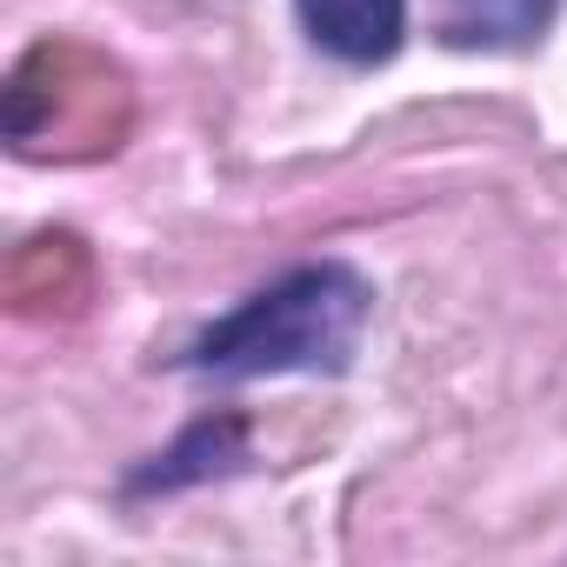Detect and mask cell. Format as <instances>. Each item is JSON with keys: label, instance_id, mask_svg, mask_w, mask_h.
I'll list each match as a JSON object with an SVG mask.
<instances>
[{"label": "cell", "instance_id": "obj_1", "mask_svg": "<svg viewBox=\"0 0 567 567\" xmlns=\"http://www.w3.org/2000/svg\"><path fill=\"white\" fill-rule=\"evenodd\" d=\"M374 321V288L348 260H308L295 274L267 280L234 315H220L181 368L214 381H260V374H348L361 334Z\"/></svg>", "mask_w": 567, "mask_h": 567}, {"label": "cell", "instance_id": "obj_2", "mask_svg": "<svg viewBox=\"0 0 567 567\" xmlns=\"http://www.w3.org/2000/svg\"><path fill=\"white\" fill-rule=\"evenodd\" d=\"M295 8L308 41L348 68H381L408 41V0H295Z\"/></svg>", "mask_w": 567, "mask_h": 567}, {"label": "cell", "instance_id": "obj_3", "mask_svg": "<svg viewBox=\"0 0 567 567\" xmlns=\"http://www.w3.org/2000/svg\"><path fill=\"white\" fill-rule=\"evenodd\" d=\"M560 14V0H454L447 41L454 48H534Z\"/></svg>", "mask_w": 567, "mask_h": 567}, {"label": "cell", "instance_id": "obj_4", "mask_svg": "<svg viewBox=\"0 0 567 567\" xmlns=\"http://www.w3.org/2000/svg\"><path fill=\"white\" fill-rule=\"evenodd\" d=\"M240 461V421L234 414H220V421H200V427H187L167 454H154V467H141L127 487L134 494H154V487H187V481H207V474H220V467H234Z\"/></svg>", "mask_w": 567, "mask_h": 567}]
</instances>
